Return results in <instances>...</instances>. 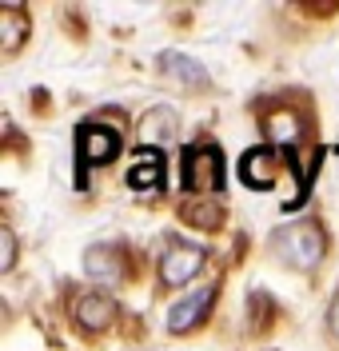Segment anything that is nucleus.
<instances>
[{
    "label": "nucleus",
    "mask_w": 339,
    "mask_h": 351,
    "mask_svg": "<svg viewBox=\"0 0 339 351\" xmlns=\"http://www.w3.org/2000/svg\"><path fill=\"white\" fill-rule=\"evenodd\" d=\"M271 252L284 263H292L295 271H316L323 263V252H327V236H323V228L316 219H299V223H288V228H275Z\"/></svg>",
    "instance_id": "obj_1"
},
{
    "label": "nucleus",
    "mask_w": 339,
    "mask_h": 351,
    "mask_svg": "<svg viewBox=\"0 0 339 351\" xmlns=\"http://www.w3.org/2000/svg\"><path fill=\"white\" fill-rule=\"evenodd\" d=\"M224 152L212 144V140H200L192 148H184V188L192 196H203V199H216L224 192Z\"/></svg>",
    "instance_id": "obj_2"
},
{
    "label": "nucleus",
    "mask_w": 339,
    "mask_h": 351,
    "mask_svg": "<svg viewBox=\"0 0 339 351\" xmlns=\"http://www.w3.org/2000/svg\"><path fill=\"white\" fill-rule=\"evenodd\" d=\"M203 260H208V256H203V247L184 243V240H168L164 256H160V284H164V287L192 284V276H200Z\"/></svg>",
    "instance_id": "obj_3"
},
{
    "label": "nucleus",
    "mask_w": 339,
    "mask_h": 351,
    "mask_svg": "<svg viewBox=\"0 0 339 351\" xmlns=\"http://www.w3.org/2000/svg\"><path fill=\"white\" fill-rule=\"evenodd\" d=\"M120 132L104 128V124H80L76 132V164L80 168H104L120 156Z\"/></svg>",
    "instance_id": "obj_4"
},
{
    "label": "nucleus",
    "mask_w": 339,
    "mask_h": 351,
    "mask_svg": "<svg viewBox=\"0 0 339 351\" xmlns=\"http://www.w3.org/2000/svg\"><path fill=\"white\" fill-rule=\"evenodd\" d=\"M284 172H292V156H288V164H284V156H275L271 148H251V152H244V160H240V180H244L248 188H260V192L275 188V180Z\"/></svg>",
    "instance_id": "obj_5"
},
{
    "label": "nucleus",
    "mask_w": 339,
    "mask_h": 351,
    "mask_svg": "<svg viewBox=\"0 0 339 351\" xmlns=\"http://www.w3.org/2000/svg\"><path fill=\"white\" fill-rule=\"evenodd\" d=\"M216 291L220 287L208 284V287H196L192 295H184L180 304H172V311H168V331L172 335H184V331L200 328L203 319H208V311H212V304H216Z\"/></svg>",
    "instance_id": "obj_6"
},
{
    "label": "nucleus",
    "mask_w": 339,
    "mask_h": 351,
    "mask_svg": "<svg viewBox=\"0 0 339 351\" xmlns=\"http://www.w3.org/2000/svg\"><path fill=\"white\" fill-rule=\"evenodd\" d=\"M164 184H168V164H164V156L152 152V148H144V152L136 156V164L128 168V188L152 196V192H164Z\"/></svg>",
    "instance_id": "obj_7"
},
{
    "label": "nucleus",
    "mask_w": 339,
    "mask_h": 351,
    "mask_svg": "<svg viewBox=\"0 0 339 351\" xmlns=\"http://www.w3.org/2000/svg\"><path fill=\"white\" fill-rule=\"evenodd\" d=\"M264 132H268V140L275 144V148H288V152H292L295 144L303 140V120H299L295 108L275 104V108L264 112Z\"/></svg>",
    "instance_id": "obj_8"
},
{
    "label": "nucleus",
    "mask_w": 339,
    "mask_h": 351,
    "mask_svg": "<svg viewBox=\"0 0 339 351\" xmlns=\"http://www.w3.org/2000/svg\"><path fill=\"white\" fill-rule=\"evenodd\" d=\"M84 271L96 284H120L124 276V247L120 243H96L84 252Z\"/></svg>",
    "instance_id": "obj_9"
},
{
    "label": "nucleus",
    "mask_w": 339,
    "mask_h": 351,
    "mask_svg": "<svg viewBox=\"0 0 339 351\" xmlns=\"http://www.w3.org/2000/svg\"><path fill=\"white\" fill-rule=\"evenodd\" d=\"M116 300L112 295H104V291H84L80 300H76V324L88 331H104L116 324Z\"/></svg>",
    "instance_id": "obj_10"
},
{
    "label": "nucleus",
    "mask_w": 339,
    "mask_h": 351,
    "mask_svg": "<svg viewBox=\"0 0 339 351\" xmlns=\"http://www.w3.org/2000/svg\"><path fill=\"white\" fill-rule=\"evenodd\" d=\"M176 132H180V116L172 108H148L140 116V124H136V136H140V144H172L176 140Z\"/></svg>",
    "instance_id": "obj_11"
},
{
    "label": "nucleus",
    "mask_w": 339,
    "mask_h": 351,
    "mask_svg": "<svg viewBox=\"0 0 339 351\" xmlns=\"http://www.w3.org/2000/svg\"><path fill=\"white\" fill-rule=\"evenodd\" d=\"M28 32H32V21L24 16L21 4H4L0 8V48H4V56H12L28 40Z\"/></svg>",
    "instance_id": "obj_12"
},
{
    "label": "nucleus",
    "mask_w": 339,
    "mask_h": 351,
    "mask_svg": "<svg viewBox=\"0 0 339 351\" xmlns=\"http://www.w3.org/2000/svg\"><path fill=\"white\" fill-rule=\"evenodd\" d=\"M160 68H164V76H172V80H180V84H196V88L208 84L203 64L192 60V56H184V52H164V56H160Z\"/></svg>",
    "instance_id": "obj_13"
},
{
    "label": "nucleus",
    "mask_w": 339,
    "mask_h": 351,
    "mask_svg": "<svg viewBox=\"0 0 339 351\" xmlns=\"http://www.w3.org/2000/svg\"><path fill=\"white\" fill-rule=\"evenodd\" d=\"M184 216L192 219V223H200L203 232H216V228L224 223V212H220V204H216V199H208V204H192V208H184Z\"/></svg>",
    "instance_id": "obj_14"
},
{
    "label": "nucleus",
    "mask_w": 339,
    "mask_h": 351,
    "mask_svg": "<svg viewBox=\"0 0 339 351\" xmlns=\"http://www.w3.org/2000/svg\"><path fill=\"white\" fill-rule=\"evenodd\" d=\"M16 263V236L12 228H0V271H12Z\"/></svg>",
    "instance_id": "obj_15"
},
{
    "label": "nucleus",
    "mask_w": 339,
    "mask_h": 351,
    "mask_svg": "<svg viewBox=\"0 0 339 351\" xmlns=\"http://www.w3.org/2000/svg\"><path fill=\"white\" fill-rule=\"evenodd\" d=\"M327 328H331V335H339V291L331 300V307H327Z\"/></svg>",
    "instance_id": "obj_16"
}]
</instances>
